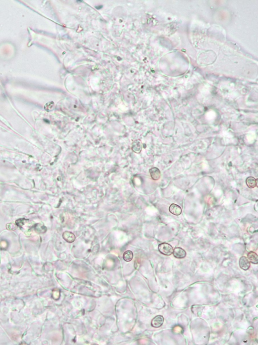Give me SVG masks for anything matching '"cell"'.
I'll list each match as a JSON object with an SVG mask.
<instances>
[{
	"mask_svg": "<svg viewBox=\"0 0 258 345\" xmlns=\"http://www.w3.org/2000/svg\"><path fill=\"white\" fill-rule=\"evenodd\" d=\"M159 252L166 256H170L173 253V248L171 245L167 243H163L158 245Z\"/></svg>",
	"mask_w": 258,
	"mask_h": 345,
	"instance_id": "6da1fadb",
	"label": "cell"
},
{
	"mask_svg": "<svg viewBox=\"0 0 258 345\" xmlns=\"http://www.w3.org/2000/svg\"><path fill=\"white\" fill-rule=\"evenodd\" d=\"M163 322H164V318L163 316L161 315H157L155 316L151 321V326L155 328L160 327L162 326Z\"/></svg>",
	"mask_w": 258,
	"mask_h": 345,
	"instance_id": "7a4b0ae2",
	"label": "cell"
},
{
	"mask_svg": "<svg viewBox=\"0 0 258 345\" xmlns=\"http://www.w3.org/2000/svg\"><path fill=\"white\" fill-rule=\"evenodd\" d=\"M239 265L241 269L244 270H248L250 267V262L249 261L246 257L242 256L240 258Z\"/></svg>",
	"mask_w": 258,
	"mask_h": 345,
	"instance_id": "3957f363",
	"label": "cell"
},
{
	"mask_svg": "<svg viewBox=\"0 0 258 345\" xmlns=\"http://www.w3.org/2000/svg\"><path fill=\"white\" fill-rule=\"evenodd\" d=\"M173 256L176 258L183 259L186 257V252L181 248H176L173 249Z\"/></svg>",
	"mask_w": 258,
	"mask_h": 345,
	"instance_id": "277c9868",
	"label": "cell"
},
{
	"mask_svg": "<svg viewBox=\"0 0 258 345\" xmlns=\"http://www.w3.org/2000/svg\"><path fill=\"white\" fill-rule=\"evenodd\" d=\"M149 173H150L151 177L152 178L153 180L156 181V180H158L159 179L161 178V171L158 168H151V169L149 170Z\"/></svg>",
	"mask_w": 258,
	"mask_h": 345,
	"instance_id": "5b68a950",
	"label": "cell"
},
{
	"mask_svg": "<svg viewBox=\"0 0 258 345\" xmlns=\"http://www.w3.org/2000/svg\"><path fill=\"white\" fill-rule=\"evenodd\" d=\"M169 211L174 215L179 216L181 214L182 210L179 206L173 203L169 207Z\"/></svg>",
	"mask_w": 258,
	"mask_h": 345,
	"instance_id": "8992f818",
	"label": "cell"
},
{
	"mask_svg": "<svg viewBox=\"0 0 258 345\" xmlns=\"http://www.w3.org/2000/svg\"><path fill=\"white\" fill-rule=\"evenodd\" d=\"M63 238L67 242L72 243L75 240L76 237L74 234L69 231H65L63 234Z\"/></svg>",
	"mask_w": 258,
	"mask_h": 345,
	"instance_id": "52a82bcc",
	"label": "cell"
},
{
	"mask_svg": "<svg viewBox=\"0 0 258 345\" xmlns=\"http://www.w3.org/2000/svg\"><path fill=\"white\" fill-rule=\"evenodd\" d=\"M132 150L134 152L139 154L142 149V143L140 140H136L132 144Z\"/></svg>",
	"mask_w": 258,
	"mask_h": 345,
	"instance_id": "ba28073f",
	"label": "cell"
},
{
	"mask_svg": "<svg viewBox=\"0 0 258 345\" xmlns=\"http://www.w3.org/2000/svg\"><path fill=\"white\" fill-rule=\"evenodd\" d=\"M248 259L249 261L252 263L253 264H258V256L257 254L255 253V252H249L248 254Z\"/></svg>",
	"mask_w": 258,
	"mask_h": 345,
	"instance_id": "9c48e42d",
	"label": "cell"
},
{
	"mask_svg": "<svg viewBox=\"0 0 258 345\" xmlns=\"http://www.w3.org/2000/svg\"><path fill=\"white\" fill-rule=\"evenodd\" d=\"M246 184L250 188H254L257 186V179L253 177H249L246 179Z\"/></svg>",
	"mask_w": 258,
	"mask_h": 345,
	"instance_id": "30bf717a",
	"label": "cell"
},
{
	"mask_svg": "<svg viewBox=\"0 0 258 345\" xmlns=\"http://www.w3.org/2000/svg\"><path fill=\"white\" fill-rule=\"evenodd\" d=\"M123 258L125 261L130 262L133 258V252L131 251H126L123 254Z\"/></svg>",
	"mask_w": 258,
	"mask_h": 345,
	"instance_id": "8fae6325",
	"label": "cell"
}]
</instances>
